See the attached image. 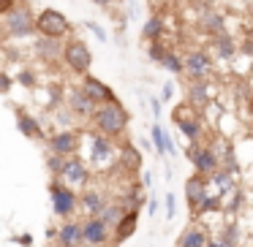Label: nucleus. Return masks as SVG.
Returning <instances> with one entry per match:
<instances>
[{"mask_svg": "<svg viewBox=\"0 0 253 247\" xmlns=\"http://www.w3.org/2000/svg\"><path fill=\"white\" fill-rule=\"evenodd\" d=\"M90 117H93L95 128H98L104 136H117V133H123L128 125V111L123 109L115 98L106 101V104L101 106V109H95Z\"/></svg>", "mask_w": 253, "mask_h": 247, "instance_id": "1", "label": "nucleus"}, {"mask_svg": "<svg viewBox=\"0 0 253 247\" xmlns=\"http://www.w3.org/2000/svg\"><path fill=\"white\" fill-rule=\"evenodd\" d=\"M6 33L14 35V38L36 33V17L30 14L28 6H14L6 11Z\"/></svg>", "mask_w": 253, "mask_h": 247, "instance_id": "2", "label": "nucleus"}, {"mask_svg": "<svg viewBox=\"0 0 253 247\" xmlns=\"http://www.w3.org/2000/svg\"><path fill=\"white\" fill-rule=\"evenodd\" d=\"M63 60H66V66L71 68L74 73H87L90 63H93V55H90L87 44L79 38L68 41L66 46H63Z\"/></svg>", "mask_w": 253, "mask_h": 247, "instance_id": "3", "label": "nucleus"}, {"mask_svg": "<svg viewBox=\"0 0 253 247\" xmlns=\"http://www.w3.org/2000/svg\"><path fill=\"white\" fill-rule=\"evenodd\" d=\"M36 30L41 35H49V38H60V35L68 33V19L60 11H55V8H44L36 17Z\"/></svg>", "mask_w": 253, "mask_h": 247, "instance_id": "4", "label": "nucleus"}, {"mask_svg": "<svg viewBox=\"0 0 253 247\" xmlns=\"http://www.w3.org/2000/svg\"><path fill=\"white\" fill-rule=\"evenodd\" d=\"M52 207H55V214H60V217L71 214L74 207H77V196H74V190L60 187V185H52Z\"/></svg>", "mask_w": 253, "mask_h": 247, "instance_id": "5", "label": "nucleus"}, {"mask_svg": "<svg viewBox=\"0 0 253 247\" xmlns=\"http://www.w3.org/2000/svg\"><path fill=\"white\" fill-rule=\"evenodd\" d=\"M191 160H193V166H196V171H202V174H212V171L218 169V158H215V152L207 149V147H199V144H193Z\"/></svg>", "mask_w": 253, "mask_h": 247, "instance_id": "6", "label": "nucleus"}, {"mask_svg": "<svg viewBox=\"0 0 253 247\" xmlns=\"http://www.w3.org/2000/svg\"><path fill=\"white\" fill-rule=\"evenodd\" d=\"M106 231L109 228H106V223L101 217H90L87 223L82 225V242H87V245H104L106 236H109Z\"/></svg>", "mask_w": 253, "mask_h": 247, "instance_id": "7", "label": "nucleus"}, {"mask_svg": "<svg viewBox=\"0 0 253 247\" xmlns=\"http://www.w3.org/2000/svg\"><path fill=\"white\" fill-rule=\"evenodd\" d=\"M182 63H185L188 73H191V76H196V79L207 76L210 68H212V60H210V57L204 55V52H191V55H188Z\"/></svg>", "mask_w": 253, "mask_h": 247, "instance_id": "8", "label": "nucleus"}, {"mask_svg": "<svg viewBox=\"0 0 253 247\" xmlns=\"http://www.w3.org/2000/svg\"><path fill=\"white\" fill-rule=\"evenodd\" d=\"M82 90L95 101V104H106V101L115 98V95H112V90L106 87L104 82H98L95 76H84V79H82Z\"/></svg>", "mask_w": 253, "mask_h": 247, "instance_id": "9", "label": "nucleus"}, {"mask_svg": "<svg viewBox=\"0 0 253 247\" xmlns=\"http://www.w3.org/2000/svg\"><path fill=\"white\" fill-rule=\"evenodd\" d=\"M68 104H71V111H74V114H79V117H90L95 111V101L90 98L84 90H74L71 98H68Z\"/></svg>", "mask_w": 253, "mask_h": 247, "instance_id": "10", "label": "nucleus"}, {"mask_svg": "<svg viewBox=\"0 0 253 247\" xmlns=\"http://www.w3.org/2000/svg\"><path fill=\"white\" fill-rule=\"evenodd\" d=\"M60 176H63L66 182H74V185H79V182L87 179V169H84L82 160H66V163H63Z\"/></svg>", "mask_w": 253, "mask_h": 247, "instance_id": "11", "label": "nucleus"}, {"mask_svg": "<svg viewBox=\"0 0 253 247\" xmlns=\"http://www.w3.org/2000/svg\"><path fill=\"white\" fill-rule=\"evenodd\" d=\"M185 196H188V201H191V207L199 209L204 201H207V187H204V182L202 179H188Z\"/></svg>", "mask_w": 253, "mask_h": 247, "instance_id": "12", "label": "nucleus"}, {"mask_svg": "<svg viewBox=\"0 0 253 247\" xmlns=\"http://www.w3.org/2000/svg\"><path fill=\"white\" fill-rule=\"evenodd\" d=\"M49 147H52V152H57V155H71L74 149H77V136L74 133H57L55 139L49 141Z\"/></svg>", "mask_w": 253, "mask_h": 247, "instance_id": "13", "label": "nucleus"}, {"mask_svg": "<svg viewBox=\"0 0 253 247\" xmlns=\"http://www.w3.org/2000/svg\"><path fill=\"white\" fill-rule=\"evenodd\" d=\"M36 52H39L44 60H52L55 55L63 57V46H60V38H49V35H44V41H39L36 44Z\"/></svg>", "mask_w": 253, "mask_h": 247, "instance_id": "14", "label": "nucleus"}, {"mask_svg": "<svg viewBox=\"0 0 253 247\" xmlns=\"http://www.w3.org/2000/svg\"><path fill=\"white\" fill-rule=\"evenodd\" d=\"M82 242V225L77 223H66L60 228V245L63 247H77Z\"/></svg>", "mask_w": 253, "mask_h": 247, "instance_id": "15", "label": "nucleus"}, {"mask_svg": "<svg viewBox=\"0 0 253 247\" xmlns=\"http://www.w3.org/2000/svg\"><path fill=\"white\" fill-rule=\"evenodd\" d=\"M133 231H136V212L131 209V212H126V214L120 217V223H117V234H115L117 242H126L128 236L133 234Z\"/></svg>", "mask_w": 253, "mask_h": 247, "instance_id": "16", "label": "nucleus"}, {"mask_svg": "<svg viewBox=\"0 0 253 247\" xmlns=\"http://www.w3.org/2000/svg\"><path fill=\"white\" fill-rule=\"evenodd\" d=\"M93 163H106L112 158V141L109 139H93Z\"/></svg>", "mask_w": 253, "mask_h": 247, "instance_id": "17", "label": "nucleus"}, {"mask_svg": "<svg viewBox=\"0 0 253 247\" xmlns=\"http://www.w3.org/2000/svg\"><path fill=\"white\" fill-rule=\"evenodd\" d=\"M82 204H84V212H87L90 217H95V214L104 209V198H101L98 190H87V193H84V198H82Z\"/></svg>", "mask_w": 253, "mask_h": 247, "instance_id": "18", "label": "nucleus"}, {"mask_svg": "<svg viewBox=\"0 0 253 247\" xmlns=\"http://www.w3.org/2000/svg\"><path fill=\"white\" fill-rule=\"evenodd\" d=\"M207 239H204V231L202 228H188L180 239V247H204Z\"/></svg>", "mask_w": 253, "mask_h": 247, "instance_id": "19", "label": "nucleus"}, {"mask_svg": "<svg viewBox=\"0 0 253 247\" xmlns=\"http://www.w3.org/2000/svg\"><path fill=\"white\" fill-rule=\"evenodd\" d=\"M161 30H164V19H161V17H150L147 25H144V30H142V35L147 41H155V38H161Z\"/></svg>", "mask_w": 253, "mask_h": 247, "instance_id": "20", "label": "nucleus"}, {"mask_svg": "<svg viewBox=\"0 0 253 247\" xmlns=\"http://www.w3.org/2000/svg\"><path fill=\"white\" fill-rule=\"evenodd\" d=\"M202 28L207 30V33L218 35L220 30H223V17H220V14H204V17H202Z\"/></svg>", "mask_w": 253, "mask_h": 247, "instance_id": "21", "label": "nucleus"}, {"mask_svg": "<svg viewBox=\"0 0 253 247\" xmlns=\"http://www.w3.org/2000/svg\"><path fill=\"white\" fill-rule=\"evenodd\" d=\"M98 214H101V220H104L106 225H117V223H120V217L126 214V209H123V207H106V204H104V209H101Z\"/></svg>", "mask_w": 253, "mask_h": 247, "instance_id": "22", "label": "nucleus"}, {"mask_svg": "<svg viewBox=\"0 0 253 247\" xmlns=\"http://www.w3.org/2000/svg\"><path fill=\"white\" fill-rule=\"evenodd\" d=\"M215 49H218V57H231L234 55V41L226 33H220V35H215Z\"/></svg>", "mask_w": 253, "mask_h": 247, "instance_id": "23", "label": "nucleus"}, {"mask_svg": "<svg viewBox=\"0 0 253 247\" xmlns=\"http://www.w3.org/2000/svg\"><path fill=\"white\" fill-rule=\"evenodd\" d=\"M207 98H210V93H207V82H193L191 84V104L193 106H202V104H207Z\"/></svg>", "mask_w": 253, "mask_h": 247, "instance_id": "24", "label": "nucleus"}, {"mask_svg": "<svg viewBox=\"0 0 253 247\" xmlns=\"http://www.w3.org/2000/svg\"><path fill=\"white\" fill-rule=\"evenodd\" d=\"M19 131H22L25 136H41V133H44L39 125H36V120H30L28 114H19Z\"/></svg>", "mask_w": 253, "mask_h": 247, "instance_id": "25", "label": "nucleus"}, {"mask_svg": "<svg viewBox=\"0 0 253 247\" xmlns=\"http://www.w3.org/2000/svg\"><path fill=\"white\" fill-rule=\"evenodd\" d=\"M153 147H155L158 155H166V133H164V128H161L158 122L153 125Z\"/></svg>", "mask_w": 253, "mask_h": 247, "instance_id": "26", "label": "nucleus"}, {"mask_svg": "<svg viewBox=\"0 0 253 247\" xmlns=\"http://www.w3.org/2000/svg\"><path fill=\"white\" fill-rule=\"evenodd\" d=\"M177 128H180V131L185 133L188 139H199V133H202V128H199L196 117H193V120H180V122H177Z\"/></svg>", "mask_w": 253, "mask_h": 247, "instance_id": "27", "label": "nucleus"}, {"mask_svg": "<svg viewBox=\"0 0 253 247\" xmlns=\"http://www.w3.org/2000/svg\"><path fill=\"white\" fill-rule=\"evenodd\" d=\"M164 66L169 68L171 73H180L182 68H185V63H182V57H180V55H174V52H166V57H164Z\"/></svg>", "mask_w": 253, "mask_h": 247, "instance_id": "28", "label": "nucleus"}, {"mask_svg": "<svg viewBox=\"0 0 253 247\" xmlns=\"http://www.w3.org/2000/svg\"><path fill=\"white\" fill-rule=\"evenodd\" d=\"M164 57H166V46L161 44V38H155L153 44H150V60H155V63H164Z\"/></svg>", "mask_w": 253, "mask_h": 247, "instance_id": "29", "label": "nucleus"}, {"mask_svg": "<svg viewBox=\"0 0 253 247\" xmlns=\"http://www.w3.org/2000/svg\"><path fill=\"white\" fill-rule=\"evenodd\" d=\"M46 163H49V169L55 171V174H60V171H63V163H66V158H63V155H57V152H52L49 158H46Z\"/></svg>", "mask_w": 253, "mask_h": 247, "instance_id": "30", "label": "nucleus"}, {"mask_svg": "<svg viewBox=\"0 0 253 247\" xmlns=\"http://www.w3.org/2000/svg\"><path fill=\"white\" fill-rule=\"evenodd\" d=\"M177 214V201H174V193H166V217L174 220Z\"/></svg>", "mask_w": 253, "mask_h": 247, "instance_id": "31", "label": "nucleus"}, {"mask_svg": "<svg viewBox=\"0 0 253 247\" xmlns=\"http://www.w3.org/2000/svg\"><path fill=\"white\" fill-rule=\"evenodd\" d=\"M87 30H93V33L98 35V41H106V33H104V30H101L95 22H87Z\"/></svg>", "mask_w": 253, "mask_h": 247, "instance_id": "32", "label": "nucleus"}, {"mask_svg": "<svg viewBox=\"0 0 253 247\" xmlns=\"http://www.w3.org/2000/svg\"><path fill=\"white\" fill-rule=\"evenodd\" d=\"M19 82H22L25 87H33V84H36V79H33V73H30V71H25L22 76H19Z\"/></svg>", "mask_w": 253, "mask_h": 247, "instance_id": "33", "label": "nucleus"}, {"mask_svg": "<svg viewBox=\"0 0 253 247\" xmlns=\"http://www.w3.org/2000/svg\"><path fill=\"white\" fill-rule=\"evenodd\" d=\"M8 87H11V79H8L6 73H0V90H3V93H6Z\"/></svg>", "mask_w": 253, "mask_h": 247, "instance_id": "34", "label": "nucleus"}, {"mask_svg": "<svg viewBox=\"0 0 253 247\" xmlns=\"http://www.w3.org/2000/svg\"><path fill=\"white\" fill-rule=\"evenodd\" d=\"M207 247H234L231 242H226V239H218V242H210Z\"/></svg>", "mask_w": 253, "mask_h": 247, "instance_id": "35", "label": "nucleus"}, {"mask_svg": "<svg viewBox=\"0 0 253 247\" xmlns=\"http://www.w3.org/2000/svg\"><path fill=\"white\" fill-rule=\"evenodd\" d=\"M155 212H158V201L153 198V201H150V214H155Z\"/></svg>", "mask_w": 253, "mask_h": 247, "instance_id": "36", "label": "nucleus"}, {"mask_svg": "<svg viewBox=\"0 0 253 247\" xmlns=\"http://www.w3.org/2000/svg\"><path fill=\"white\" fill-rule=\"evenodd\" d=\"M93 3H95V6H104V8H106V6L112 3V0H93Z\"/></svg>", "mask_w": 253, "mask_h": 247, "instance_id": "37", "label": "nucleus"}]
</instances>
